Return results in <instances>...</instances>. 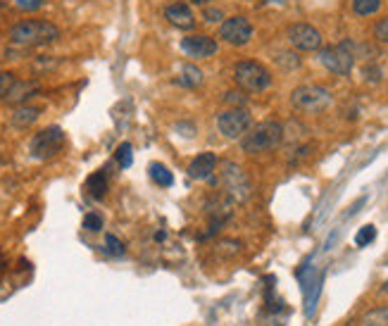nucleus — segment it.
<instances>
[{"mask_svg": "<svg viewBox=\"0 0 388 326\" xmlns=\"http://www.w3.org/2000/svg\"><path fill=\"white\" fill-rule=\"evenodd\" d=\"M381 10V0H353V13L357 17H371Z\"/></svg>", "mask_w": 388, "mask_h": 326, "instance_id": "20", "label": "nucleus"}, {"mask_svg": "<svg viewBox=\"0 0 388 326\" xmlns=\"http://www.w3.org/2000/svg\"><path fill=\"white\" fill-rule=\"evenodd\" d=\"M34 93H38V83H34V81H17L5 100H8V103H24V100H29Z\"/></svg>", "mask_w": 388, "mask_h": 326, "instance_id": "17", "label": "nucleus"}, {"mask_svg": "<svg viewBox=\"0 0 388 326\" xmlns=\"http://www.w3.org/2000/svg\"><path fill=\"white\" fill-rule=\"evenodd\" d=\"M286 36H288V41H291V46L298 48V50H303V53L321 50V43H324L321 33L314 29L312 24H305V22H296V24L288 26Z\"/></svg>", "mask_w": 388, "mask_h": 326, "instance_id": "10", "label": "nucleus"}, {"mask_svg": "<svg viewBox=\"0 0 388 326\" xmlns=\"http://www.w3.org/2000/svg\"><path fill=\"white\" fill-rule=\"evenodd\" d=\"M58 38H60V29L53 22H46V19H24L10 29V41H12V46H19V48L48 46V43H55Z\"/></svg>", "mask_w": 388, "mask_h": 326, "instance_id": "1", "label": "nucleus"}, {"mask_svg": "<svg viewBox=\"0 0 388 326\" xmlns=\"http://www.w3.org/2000/svg\"><path fill=\"white\" fill-rule=\"evenodd\" d=\"M205 19L219 22V19H224V17H221V10H205Z\"/></svg>", "mask_w": 388, "mask_h": 326, "instance_id": "29", "label": "nucleus"}, {"mask_svg": "<svg viewBox=\"0 0 388 326\" xmlns=\"http://www.w3.org/2000/svg\"><path fill=\"white\" fill-rule=\"evenodd\" d=\"M360 326H388V305L374 307L360 317Z\"/></svg>", "mask_w": 388, "mask_h": 326, "instance_id": "19", "label": "nucleus"}, {"mask_svg": "<svg viewBox=\"0 0 388 326\" xmlns=\"http://www.w3.org/2000/svg\"><path fill=\"white\" fill-rule=\"evenodd\" d=\"M226 103H236L238 108H241V105L246 103V91H241V88H238V91L226 93Z\"/></svg>", "mask_w": 388, "mask_h": 326, "instance_id": "28", "label": "nucleus"}, {"mask_svg": "<svg viewBox=\"0 0 388 326\" xmlns=\"http://www.w3.org/2000/svg\"><path fill=\"white\" fill-rule=\"evenodd\" d=\"M281 140H284V124H279V122H262V124L255 127L251 133L243 136L241 145L246 153L258 155V153H267V150L279 148Z\"/></svg>", "mask_w": 388, "mask_h": 326, "instance_id": "3", "label": "nucleus"}, {"mask_svg": "<svg viewBox=\"0 0 388 326\" xmlns=\"http://www.w3.org/2000/svg\"><path fill=\"white\" fill-rule=\"evenodd\" d=\"M191 3H196V5H208L210 0H191Z\"/></svg>", "mask_w": 388, "mask_h": 326, "instance_id": "31", "label": "nucleus"}, {"mask_svg": "<svg viewBox=\"0 0 388 326\" xmlns=\"http://www.w3.org/2000/svg\"><path fill=\"white\" fill-rule=\"evenodd\" d=\"M15 5L24 13H36L38 8H43V0H15Z\"/></svg>", "mask_w": 388, "mask_h": 326, "instance_id": "27", "label": "nucleus"}, {"mask_svg": "<svg viewBox=\"0 0 388 326\" xmlns=\"http://www.w3.org/2000/svg\"><path fill=\"white\" fill-rule=\"evenodd\" d=\"M319 63L338 76H348L353 72L355 55L351 53V43H341V46H326L319 50Z\"/></svg>", "mask_w": 388, "mask_h": 326, "instance_id": "7", "label": "nucleus"}, {"mask_svg": "<svg viewBox=\"0 0 388 326\" xmlns=\"http://www.w3.org/2000/svg\"><path fill=\"white\" fill-rule=\"evenodd\" d=\"M65 145V131L60 127L41 129L29 143V153L34 160H48V157L58 155Z\"/></svg>", "mask_w": 388, "mask_h": 326, "instance_id": "6", "label": "nucleus"}, {"mask_svg": "<svg viewBox=\"0 0 388 326\" xmlns=\"http://www.w3.org/2000/svg\"><path fill=\"white\" fill-rule=\"evenodd\" d=\"M103 217L98 215V212H88V215L84 217V229L86 231H91V234H98V231H103Z\"/></svg>", "mask_w": 388, "mask_h": 326, "instance_id": "25", "label": "nucleus"}, {"mask_svg": "<svg viewBox=\"0 0 388 326\" xmlns=\"http://www.w3.org/2000/svg\"><path fill=\"white\" fill-rule=\"evenodd\" d=\"M148 174H151V179L158 186H162V188H167L174 184V174H171L167 167L165 165H160V162H153L151 167H148Z\"/></svg>", "mask_w": 388, "mask_h": 326, "instance_id": "18", "label": "nucleus"}, {"mask_svg": "<svg viewBox=\"0 0 388 326\" xmlns=\"http://www.w3.org/2000/svg\"><path fill=\"white\" fill-rule=\"evenodd\" d=\"M234 81L246 93H262L271 86V74L262 63L241 60L234 65Z\"/></svg>", "mask_w": 388, "mask_h": 326, "instance_id": "2", "label": "nucleus"}, {"mask_svg": "<svg viewBox=\"0 0 388 326\" xmlns=\"http://www.w3.org/2000/svg\"><path fill=\"white\" fill-rule=\"evenodd\" d=\"M165 17H167V22L171 26H176V29H181V31H191L193 26H196V15H193V10L188 8L186 3L167 5V8H165Z\"/></svg>", "mask_w": 388, "mask_h": 326, "instance_id": "12", "label": "nucleus"}, {"mask_svg": "<svg viewBox=\"0 0 388 326\" xmlns=\"http://www.w3.org/2000/svg\"><path fill=\"white\" fill-rule=\"evenodd\" d=\"M291 103L298 112H305V115H319L331 105V93L326 91L324 86H298L296 91L291 93Z\"/></svg>", "mask_w": 388, "mask_h": 326, "instance_id": "5", "label": "nucleus"}, {"mask_svg": "<svg viewBox=\"0 0 388 326\" xmlns=\"http://www.w3.org/2000/svg\"><path fill=\"white\" fill-rule=\"evenodd\" d=\"M203 81H205V76L196 65H184L179 72V79H176V83H181L184 88H198V86H203Z\"/></svg>", "mask_w": 388, "mask_h": 326, "instance_id": "16", "label": "nucleus"}, {"mask_svg": "<svg viewBox=\"0 0 388 326\" xmlns=\"http://www.w3.org/2000/svg\"><path fill=\"white\" fill-rule=\"evenodd\" d=\"M253 124V117L246 108H231L219 112L217 117V131L224 138H241L248 133V129Z\"/></svg>", "mask_w": 388, "mask_h": 326, "instance_id": "8", "label": "nucleus"}, {"mask_svg": "<svg viewBox=\"0 0 388 326\" xmlns=\"http://www.w3.org/2000/svg\"><path fill=\"white\" fill-rule=\"evenodd\" d=\"M86 190L93 200H103L105 193H108V174H105L103 170L91 174V177L86 179Z\"/></svg>", "mask_w": 388, "mask_h": 326, "instance_id": "15", "label": "nucleus"}, {"mask_svg": "<svg viewBox=\"0 0 388 326\" xmlns=\"http://www.w3.org/2000/svg\"><path fill=\"white\" fill-rule=\"evenodd\" d=\"M115 157H117V165L121 167V170H129L131 162H134V148H131V143H121L117 148V153H115Z\"/></svg>", "mask_w": 388, "mask_h": 326, "instance_id": "22", "label": "nucleus"}, {"mask_svg": "<svg viewBox=\"0 0 388 326\" xmlns=\"http://www.w3.org/2000/svg\"><path fill=\"white\" fill-rule=\"evenodd\" d=\"M181 50L186 55H191V58H212L219 50V46L214 38L205 36V33H196V36H186L181 41Z\"/></svg>", "mask_w": 388, "mask_h": 326, "instance_id": "11", "label": "nucleus"}, {"mask_svg": "<svg viewBox=\"0 0 388 326\" xmlns=\"http://www.w3.org/2000/svg\"><path fill=\"white\" fill-rule=\"evenodd\" d=\"M105 255H110V257H121L124 255V243L117 238V236H112V234H108L105 236Z\"/></svg>", "mask_w": 388, "mask_h": 326, "instance_id": "21", "label": "nucleus"}, {"mask_svg": "<svg viewBox=\"0 0 388 326\" xmlns=\"http://www.w3.org/2000/svg\"><path fill=\"white\" fill-rule=\"evenodd\" d=\"M41 112L43 110L36 108V105H19V108L12 112V117H10V124L17 127V129H26L41 117Z\"/></svg>", "mask_w": 388, "mask_h": 326, "instance_id": "14", "label": "nucleus"}, {"mask_svg": "<svg viewBox=\"0 0 388 326\" xmlns=\"http://www.w3.org/2000/svg\"><path fill=\"white\" fill-rule=\"evenodd\" d=\"M165 238H167V234H165V231H158V234H155V241H165Z\"/></svg>", "mask_w": 388, "mask_h": 326, "instance_id": "30", "label": "nucleus"}, {"mask_svg": "<svg viewBox=\"0 0 388 326\" xmlns=\"http://www.w3.org/2000/svg\"><path fill=\"white\" fill-rule=\"evenodd\" d=\"M17 83V76L12 72H0V100H5L10 95V91L15 88Z\"/></svg>", "mask_w": 388, "mask_h": 326, "instance_id": "23", "label": "nucleus"}, {"mask_svg": "<svg viewBox=\"0 0 388 326\" xmlns=\"http://www.w3.org/2000/svg\"><path fill=\"white\" fill-rule=\"evenodd\" d=\"M376 238V229L367 224V227H362L357 234H355V245H360V248H364V245H369L371 241Z\"/></svg>", "mask_w": 388, "mask_h": 326, "instance_id": "24", "label": "nucleus"}, {"mask_svg": "<svg viewBox=\"0 0 388 326\" xmlns=\"http://www.w3.org/2000/svg\"><path fill=\"white\" fill-rule=\"evenodd\" d=\"M374 36H376V41L388 43V17H384V19H381V22H376V26H374Z\"/></svg>", "mask_w": 388, "mask_h": 326, "instance_id": "26", "label": "nucleus"}, {"mask_svg": "<svg viewBox=\"0 0 388 326\" xmlns=\"http://www.w3.org/2000/svg\"><path fill=\"white\" fill-rule=\"evenodd\" d=\"M219 160L214 153H201L198 157H193V162L188 165V177L196 179V181H205V179H210L217 170Z\"/></svg>", "mask_w": 388, "mask_h": 326, "instance_id": "13", "label": "nucleus"}, {"mask_svg": "<svg viewBox=\"0 0 388 326\" xmlns=\"http://www.w3.org/2000/svg\"><path fill=\"white\" fill-rule=\"evenodd\" d=\"M219 186L234 202H246L253 193V184L246 170L236 162H221L219 170Z\"/></svg>", "mask_w": 388, "mask_h": 326, "instance_id": "4", "label": "nucleus"}, {"mask_svg": "<svg viewBox=\"0 0 388 326\" xmlns=\"http://www.w3.org/2000/svg\"><path fill=\"white\" fill-rule=\"evenodd\" d=\"M219 38L229 46H248L253 38V24L248 17H229V19L221 22L219 26Z\"/></svg>", "mask_w": 388, "mask_h": 326, "instance_id": "9", "label": "nucleus"}]
</instances>
